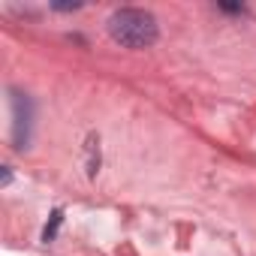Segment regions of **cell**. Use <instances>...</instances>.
Returning <instances> with one entry per match:
<instances>
[{
	"mask_svg": "<svg viewBox=\"0 0 256 256\" xmlns=\"http://www.w3.org/2000/svg\"><path fill=\"white\" fill-rule=\"evenodd\" d=\"M60 223H64V211L58 208V211H52V220H48V226L42 229V241H46V244H48V241H54V235H58Z\"/></svg>",
	"mask_w": 256,
	"mask_h": 256,
	"instance_id": "obj_3",
	"label": "cell"
},
{
	"mask_svg": "<svg viewBox=\"0 0 256 256\" xmlns=\"http://www.w3.org/2000/svg\"><path fill=\"white\" fill-rule=\"evenodd\" d=\"M58 12H72V10H82V4H78V0H72V4H52Z\"/></svg>",
	"mask_w": 256,
	"mask_h": 256,
	"instance_id": "obj_4",
	"label": "cell"
},
{
	"mask_svg": "<svg viewBox=\"0 0 256 256\" xmlns=\"http://www.w3.org/2000/svg\"><path fill=\"white\" fill-rule=\"evenodd\" d=\"M108 34L124 48H151L160 36V28L148 10L120 6L108 16Z\"/></svg>",
	"mask_w": 256,
	"mask_h": 256,
	"instance_id": "obj_1",
	"label": "cell"
},
{
	"mask_svg": "<svg viewBox=\"0 0 256 256\" xmlns=\"http://www.w3.org/2000/svg\"><path fill=\"white\" fill-rule=\"evenodd\" d=\"M217 6H220L223 12H241V10H244L241 4H217Z\"/></svg>",
	"mask_w": 256,
	"mask_h": 256,
	"instance_id": "obj_5",
	"label": "cell"
},
{
	"mask_svg": "<svg viewBox=\"0 0 256 256\" xmlns=\"http://www.w3.org/2000/svg\"><path fill=\"white\" fill-rule=\"evenodd\" d=\"M12 114H16V124H12V142L18 151H24L30 145V126H34V102L30 96L12 90Z\"/></svg>",
	"mask_w": 256,
	"mask_h": 256,
	"instance_id": "obj_2",
	"label": "cell"
}]
</instances>
